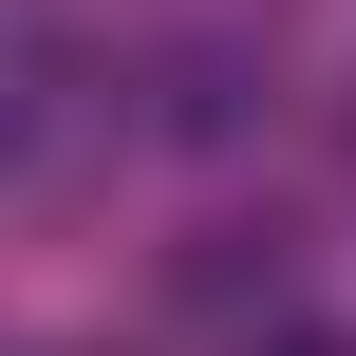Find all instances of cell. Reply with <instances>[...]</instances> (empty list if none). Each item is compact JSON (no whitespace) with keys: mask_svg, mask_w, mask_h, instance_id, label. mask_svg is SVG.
I'll list each match as a JSON object with an SVG mask.
<instances>
[{"mask_svg":"<svg viewBox=\"0 0 356 356\" xmlns=\"http://www.w3.org/2000/svg\"><path fill=\"white\" fill-rule=\"evenodd\" d=\"M38 94H56V38H38V0H0V169L38 150Z\"/></svg>","mask_w":356,"mask_h":356,"instance_id":"6da1fadb","label":"cell"},{"mask_svg":"<svg viewBox=\"0 0 356 356\" xmlns=\"http://www.w3.org/2000/svg\"><path fill=\"white\" fill-rule=\"evenodd\" d=\"M263 356H356V338H263Z\"/></svg>","mask_w":356,"mask_h":356,"instance_id":"7a4b0ae2","label":"cell"}]
</instances>
